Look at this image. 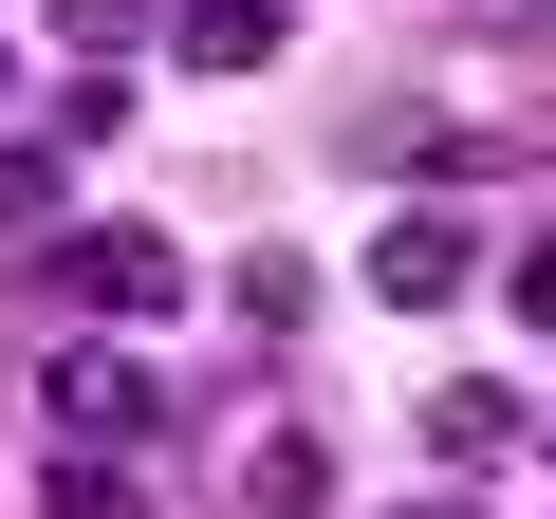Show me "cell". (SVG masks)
<instances>
[{"label":"cell","mask_w":556,"mask_h":519,"mask_svg":"<svg viewBox=\"0 0 556 519\" xmlns=\"http://www.w3.org/2000/svg\"><path fill=\"white\" fill-rule=\"evenodd\" d=\"M38 427H56V445H149V427H167V390H149V353L56 334V353H38Z\"/></svg>","instance_id":"7a4b0ae2"},{"label":"cell","mask_w":556,"mask_h":519,"mask_svg":"<svg viewBox=\"0 0 556 519\" xmlns=\"http://www.w3.org/2000/svg\"><path fill=\"white\" fill-rule=\"evenodd\" d=\"M186 75H278V38H298V0H167L149 20Z\"/></svg>","instance_id":"277c9868"},{"label":"cell","mask_w":556,"mask_h":519,"mask_svg":"<svg viewBox=\"0 0 556 519\" xmlns=\"http://www.w3.org/2000/svg\"><path fill=\"white\" fill-rule=\"evenodd\" d=\"M501 298H519V316L556 334V241H519V279H501Z\"/></svg>","instance_id":"8fae6325"},{"label":"cell","mask_w":556,"mask_h":519,"mask_svg":"<svg viewBox=\"0 0 556 519\" xmlns=\"http://www.w3.org/2000/svg\"><path fill=\"white\" fill-rule=\"evenodd\" d=\"M38 519H149L130 445H56V464H38Z\"/></svg>","instance_id":"52a82bcc"},{"label":"cell","mask_w":556,"mask_h":519,"mask_svg":"<svg viewBox=\"0 0 556 519\" xmlns=\"http://www.w3.org/2000/svg\"><path fill=\"white\" fill-rule=\"evenodd\" d=\"M519 427H538L519 390H427V445H445V482H482V464H501Z\"/></svg>","instance_id":"8992f818"},{"label":"cell","mask_w":556,"mask_h":519,"mask_svg":"<svg viewBox=\"0 0 556 519\" xmlns=\"http://www.w3.org/2000/svg\"><path fill=\"white\" fill-rule=\"evenodd\" d=\"M38 204H56V130H38V149H0V223H38Z\"/></svg>","instance_id":"30bf717a"},{"label":"cell","mask_w":556,"mask_h":519,"mask_svg":"<svg viewBox=\"0 0 556 519\" xmlns=\"http://www.w3.org/2000/svg\"><path fill=\"white\" fill-rule=\"evenodd\" d=\"M241 519H334V427H260L241 445Z\"/></svg>","instance_id":"5b68a950"},{"label":"cell","mask_w":556,"mask_h":519,"mask_svg":"<svg viewBox=\"0 0 556 519\" xmlns=\"http://www.w3.org/2000/svg\"><path fill=\"white\" fill-rule=\"evenodd\" d=\"M149 20H167V0H56V38H75V56H130Z\"/></svg>","instance_id":"9c48e42d"},{"label":"cell","mask_w":556,"mask_h":519,"mask_svg":"<svg viewBox=\"0 0 556 519\" xmlns=\"http://www.w3.org/2000/svg\"><path fill=\"white\" fill-rule=\"evenodd\" d=\"M408 519H482V501H464V482H445V501H408Z\"/></svg>","instance_id":"7c38bea8"},{"label":"cell","mask_w":556,"mask_h":519,"mask_svg":"<svg viewBox=\"0 0 556 519\" xmlns=\"http://www.w3.org/2000/svg\"><path fill=\"white\" fill-rule=\"evenodd\" d=\"M316 316V260H241V334H298Z\"/></svg>","instance_id":"ba28073f"},{"label":"cell","mask_w":556,"mask_h":519,"mask_svg":"<svg viewBox=\"0 0 556 519\" xmlns=\"http://www.w3.org/2000/svg\"><path fill=\"white\" fill-rule=\"evenodd\" d=\"M38 298L56 316H186V241H149V223H75V241H38Z\"/></svg>","instance_id":"6da1fadb"},{"label":"cell","mask_w":556,"mask_h":519,"mask_svg":"<svg viewBox=\"0 0 556 519\" xmlns=\"http://www.w3.org/2000/svg\"><path fill=\"white\" fill-rule=\"evenodd\" d=\"M464 279H482V223H464V204H408V223H371V298H390V316H445Z\"/></svg>","instance_id":"3957f363"}]
</instances>
